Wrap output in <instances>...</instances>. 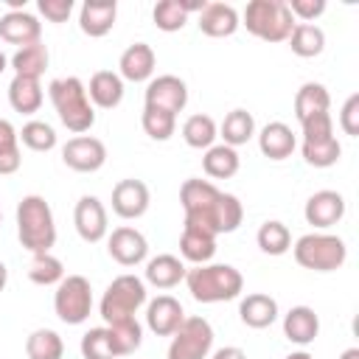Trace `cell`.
Returning a JSON list of instances; mask_svg holds the SVG:
<instances>
[{"label": "cell", "mask_w": 359, "mask_h": 359, "mask_svg": "<svg viewBox=\"0 0 359 359\" xmlns=\"http://www.w3.org/2000/svg\"><path fill=\"white\" fill-rule=\"evenodd\" d=\"M17 236L31 255L50 252V247L56 244L53 213L42 196L31 194V196H22V202L17 205Z\"/></svg>", "instance_id": "cell-1"}, {"label": "cell", "mask_w": 359, "mask_h": 359, "mask_svg": "<svg viewBox=\"0 0 359 359\" xmlns=\"http://www.w3.org/2000/svg\"><path fill=\"white\" fill-rule=\"evenodd\" d=\"M188 292L199 303H222L233 300L244 289V278L236 266L230 264H202L191 272H185Z\"/></svg>", "instance_id": "cell-2"}, {"label": "cell", "mask_w": 359, "mask_h": 359, "mask_svg": "<svg viewBox=\"0 0 359 359\" xmlns=\"http://www.w3.org/2000/svg\"><path fill=\"white\" fill-rule=\"evenodd\" d=\"M48 93H50V101H53L62 123L70 132L81 135V132H87L95 123V112H93L90 101H87V90H84V84L76 76H70V79H53L48 84Z\"/></svg>", "instance_id": "cell-3"}, {"label": "cell", "mask_w": 359, "mask_h": 359, "mask_svg": "<svg viewBox=\"0 0 359 359\" xmlns=\"http://www.w3.org/2000/svg\"><path fill=\"white\" fill-rule=\"evenodd\" d=\"M244 25L264 42H283L297 22L283 0H252L244 8Z\"/></svg>", "instance_id": "cell-4"}, {"label": "cell", "mask_w": 359, "mask_h": 359, "mask_svg": "<svg viewBox=\"0 0 359 359\" xmlns=\"http://www.w3.org/2000/svg\"><path fill=\"white\" fill-rule=\"evenodd\" d=\"M348 258V247L339 236H325V233H309L303 238H297L294 244V261L303 269H314V272H334L345 264Z\"/></svg>", "instance_id": "cell-5"}, {"label": "cell", "mask_w": 359, "mask_h": 359, "mask_svg": "<svg viewBox=\"0 0 359 359\" xmlns=\"http://www.w3.org/2000/svg\"><path fill=\"white\" fill-rule=\"evenodd\" d=\"M143 303H146V286H143V280L135 278V275H118L107 286V292L101 297V317H104L107 325H112V323H121V320L135 317V311Z\"/></svg>", "instance_id": "cell-6"}, {"label": "cell", "mask_w": 359, "mask_h": 359, "mask_svg": "<svg viewBox=\"0 0 359 359\" xmlns=\"http://www.w3.org/2000/svg\"><path fill=\"white\" fill-rule=\"evenodd\" d=\"M241 219H244V208L233 194H219L208 208L185 213V224L188 227H199V230H205L210 236L233 233L241 224Z\"/></svg>", "instance_id": "cell-7"}, {"label": "cell", "mask_w": 359, "mask_h": 359, "mask_svg": "<svg viewBox=\"0 0 359 359\" xmlns=\"http://www.w3.org/2000/svg\"><path fill=\"white\" fill-rule=\"evenodd\" d=\"M53 309L56 317L67 325H79L90 317L93 309V289L90 280L84 275H67L59 280L56 286V297H53Z\"/></svg>", "instance_id": "cell-8"}, {"label": "cell", "mask_w": 359, "mask_h": 359, "mask_svg": "<svg viewBox=\"0 0 359 359\" xmlns=\"http://www.w3.org/2000/svg\"><path fill=\"white\" fill-rule=\"evenodd\" d=\"M171 337L168 359H208L213 345V328L202 317H185Z\"/></svg>", "instance_id": "cell-9"}, {"label": "cell", "mask_w": 359, "mask_h": 359, "mask_svg": "<svg viewBox=\"0 0 359 359\" xmlns=\"http://www.w3.org/2000/svg\"><path fill=\"white\" fill-rule=\"evenodd\" d=\"M62 160L67 168L79 171V174H90V171H98L107 160V146L98 140V137H90V135H79L73 140L65 143L62 149Z\"/></svg>", "instance_id": "cell-10"}, {"label": "cell", "mask_w": 359, "mask_h": 359, "mask_svg": "<svg viewBox=\"0 0 359 359\" xmlns=\"http://www.w3.org/2000/svg\"><path fill=\"white\" fill-rule=\"evenodd\" d=\"M188 104V87L182 79L177 76H157L154 81H149L146 87V107L163 109V112H182Z\"/></svg>", "instance_id": "cell-11"}, {"label": "cell", "mask_w": 359, "mask_h": 359, "mask_svg": "<svg viewBox=\"0 0 359 359\" xmlns=\"http://www.w3.org/2000/svg\"><path fill=\"white\" fill-rule=\"evenodd\" d=\"M149 185L143 180H121L115 188H112V210L121 216V219H137L146 213L149 208Z\"/></svg>", "instance_id": "cell-12"}, {"label": "cell", "mask_w": 359, "mask_h": 359, "mask_svg": "<svg viewBox=\"0 0 359 359\" xmlns=\"http://www.w3.org/2000/svg\"><path fill=\"white\" fill-rule=\"evenodd\" d=\"M73 224H76L79 236L87 244L101 241L107 236V210H104V205L95 196H81L76 202V210H73Z\"/></svg>", "instance_id": "cell-13"}, {"label": "cell", "mask_w": 359, "mask_h": 359, "mask_svg": "<svg viewBox=\"0 0 359 359\" xmlns=\"http://www.w3.org/2000/svg\"><path fill=\"white\" fill-rule=\"evenodd\" d=\"M185 320V311H182V303L171 294H160L149 303V311H146V323L149 328L157 334V337H171Z\"/></svg>", "instance_id": "cell-14"}, {"label": "cell", "mask_w": 359, "mask_h": 359, "mask_svg": "<svg viewBox=\"0 0 359 359\" xmlns=\"http://www.w3.org/2000/svg\"><path fill=\"white\" fill-rule=\"evenodd\" d=\"M107 250H109V255L121 266H135V264H140L146 258L149 244H146V238H143L140 230H135V227H118V230H112Z\"/></svg>", "instance_id": "cell-15"}, {"label": "cell", "mask_w": 359, "mask_h": 359, "mask_svg": "<svg viewBox=\"0 0 359 359\" xmlns=\"http://www.w3.org/2000/svg\"><path fill=\"white\" fill-rule=\"evenodd\" d=\"M306 222L314 227H331L345 216V199L337 191H317L306 202Z\"/></svg>", "instance_id": "cell-16"}, {"label": "cell", "mask_w": 359, "mask_h": 359, "mask_svg": "<svg viewBox=\"0 0 359 359\" xmlns=\"http://www.w3.org/2000/svg\"><path fill=\"white\" fill-rule=\"evenodd\" d=\"M39 34H42V25L34 14L28 11H8L3 20H0V39L3 42H11V45H34L39 42Z\"/></svg>", "instance_id": "cell-17"}, {"label": "cell", "mask_w": 359, "mask_h": 359, "mask_svg": "<svg viewBox=\"0 0 359 359\" xmlns=\"http://www.w3.org/2000/svg\"><path fill=\"white\" fill-rule=\"evenodd\" d=\"M238 11L227 3H205V8L199 11V31L205 36H213V39H222V36H230L236 34L238 28Z\"/></svg>", "instance_id": "cell-18"}, {"label": "cell", "mask_w": 359, "mask_h": 359, "mask_svg": "<svg viewBox=\"0 0 359 359\" xmlns=\"http://www.w3.org/2000/svg\"><path fill=\"white\" fill-rule=\"evenodd\" d=\"M115 20H118L115 0H84L79 25H81V31L87 36H104V34L112 31Z\"/></svg>", "instance_id": "cell-19"}, {"label": "cell", "mask_w": 359, "mask_h": 359, "mask_svg": "<svg viewBox=\"0 0 359 359\" xmlns=\"http://www.w3.org/2000/svg\"><path fill=\"white\" fill-rule=\"evenodd\" d=\"M258 146H261V154H264V157H269V160H286V157L294 151L297 140H294V132H292L286 123L272 121V123H266V126L261 129Z\"/></svg>", "instance_id": "cell-20"}, {"label": "cell", "mask_w": 359, "mask_h": 359, "mask_svg": "<svg viewBox=\"0 0 359 359\" xmlns=\"http://www.w3.org/2000/svg\"><path fill=\"white\" fill-rule=\"evenodd\" d=\"M283 334H286V339H292L297 345H309L320 334V317L309 306H294L283 317Z\"/></svg>", "instance_id": "cell-21"}, {"label": "cell", "mask_w": 359, "mask_h": 359, "mask_svg": "<svg viewBox=\"0 0 359 359\" xmlns=\"http://www.w3.org/2000/svg\"><path fill=\"white\" fill-rule=\"evenodd\" d=\"M154 50L146 42H135L121 53V76L129 81H146L154 73Z\"/></svg>", "instance_id": "cell-22"}, {"label": "cell", "mask_w": 359, "mask_h": 359, "mask_svg": "<svg viewBox=\"0 0 359 359\" xmlns=\"http://www.w3.org/2000/svg\"><path fill=\"white\" fill-rule=\"evenodd\" d=\"M87 93H90V98H93L95 107H101V109H115V107L121 104V98H123V81H121V76L112 73V70H98V73H93Z\"/></svg>", "instance_id": "cell-23"}, {"label": "cell", "mask_w": 359, "mask_h": 359, "mask_svg": "<svg viewBox=\"0 0 359 359\" xmlns=\"http://www.w3.org/2000/svg\"><path fill=\"white\" fill-rule=\"evenodd\" d=\"M238 314H241V323L244 325H250V328H266V325H272L278 320V303H275V297L255 292V294H247L241 300Z\"/></svg>", "instance_id": "cell-24"}, {"label": "cell", "mask_w": 359, "mask_h": 359, "mask_svg": "<svg viewBox=\"0 0 359 359\" xmlns=\"http://www.w3.org/2000/svg\"><path fill=\"white\" fill-rule=\"evenodd\" d=\"M8 104L14 107V112L20 115H34L42 107V87L39 79H28V76H14L8 84Z\"/></svg>", "instance_id": "cell-25"}, {"label": "cell", "mask_w": 359, "mask_h": 359, "mask_svg": "<svg viewBox=\"0 0 359 359\" xmlns=\"http://www.w3.org/2000/svg\"><path fill=\"white\" fill-rule=\"evenodd\" d=\"M180 252H182L185 261L202 266V264H208V261L213 258V252H216V236H210V233H205V230H199V227H188V224H185L182 238H180Z\"/></svg>", "instance_id": "cell-26"}, {"label": "cell", "mask_w": 359, "mask_h": 359, "mask_svg": "<svg viewBox=\"0 0 359 359\" xmlns=\"http://www.w3.org/2000/svg\"><path fill=\"white\" fill-rule=\"evenodd\" d=\"M185 278V264L177 255H157L146 264V280L154 283L157 289H171Z\"/></svg>", "instance_id": "cell-27"}, {"label": "cell", "mask_w": 359, "mask_h": 359, "mask_svg": "<svg viewBox=\"0 0 359 359\" xmlns=\"http://www.w3.org/2000/svg\"><path fill=\"white\" fill-rule=\"evenodd\" d=\"M107 334H109V345H112V353L115 356H129L143 342V328H140V323L135 317L107 325Z\"/></svg>", "instance_id": "cell-28"}, {"label": "cell", "mask_w": 359, "mask_h": 359, "mask_svg": "<svg viewBox=\"0 0 359 359\" xmlns=\"http://www.w3.org/2000/svg\"><path fill=\"white\" fill-rule=\"evenodd\" d=\"M328 107H331V95L317 81H306L297 90V95H294V115H297V121H306L309 115H317V112H328Z\"/></svg>", "instance_id": "cell-29"}, {"label": "cell", "mask_w": 359, "mask_h": 359, "mask_svg": "<svg viewBox=\"0 0 359 359\" xmlns=\"http://www.w3.org/2000/svg\"><path fill=\"white\" fill-rule=\"evenodd\" d=\"M289 45H292V53L303 56V59H311V56H320L323 48H325V34L323 28L311 25V22H297L289 34Z\"/></svg>", "instance_id": "cell-30"}, {"label": "cell", "mask_w": 359, "mask_h": 359, "mask_svg": "<svg viewBox=\"0 0 359 359\" xmlns=\"http://www.w3.org/2000/svg\"><path fill=\"white\" fill-rule=\"evenodd\" d=\"M48 48L42 42H34L28 48H20L14 56H11V67H14V76H28V79H39L45 70H48Z\"/></svg>", "instance_id": "cell-31"}, {"label": "cell", "mask_w": 359, "mask_h": 359, "mask_svg": "<svg viewBox=\"0 0 359 359\" xmlns=\"http://www.w3.org/2000/svg\"><path fill=\"white\" fill-rule=\"evenodd\" d=\"M202 168L213 180H230L238 171V154H236V149H230L224 143L222 146H210L208 154L202 157Z\"/></svg>", "instance_id": "cell-32"}, {"label": "cell", "mask_w": 359, "mask_h": 359, "mask_svg": "<svg viewBox=\"0 0 359 359\" xmlns=\"http://www.w3.org/2000/svg\"><path fill=\"white\" fill-rule=\"evenodd\" d=\"M219 194H222V191H219L213 182L191 177V180H185V182H182V188H180V202H182L185 213H194V210L208 208Z\"/></svg>", "instance_id": "cell-33"}, {"label": "cell", "mask_w": 359, "mask_h": 359, "mask_svg": "<svg viewBox=\"0 0 359 359\" xmlns=\"http://www.w3.org/2000/svg\"><path fill=\"white\" fill-rule=\"evenodd\" d=\"M252 132H255V121L247 109H233L222 121V137H224V146H230V149L247 143L252 137Z\"/></svg>", "instance_id": "cell-34"}, {"label": "cell", "mask_w": 359, "mask_h": 359, "mask_svg": "<svg viewBox=\"0 0 359 359\" xmlns=\"http://www.w3.org/2000/svg\"><path fill=\"white\" fill-rule=\"evenodd\" d=\"M25 353H28V359H62L65 345L56 331L39 328L25 339Z\"/></svg>", "instance_id": "cell-35"}, {"label": "cell", "mask_w": 359, "mask_h": 359, "mask_svg": "<svg viewBox=\"0 0 359 359\" xmlns=\"http://www.w3.org/2000/svg\"><path fill=\"white\" fill-rule=\"evenodd\" d=\"M182 137L191 149H210L213 140H216V123L210 115H191L185 123H182Z\"/></svg>", "instance_id": "cell-36"}, {"label": "cell", "mask_w": 359, "mask_h": 359, "mask_svg": "<svg viewBox=\"0 0 359 359\" xmlns=\"http://www.w3.org/2000/svg\"><path fill=\"white\" fill-rule=\"evenodd\" d=\"M258 247L266 255H283L292 247V233L283 222H264L258 227Z\"/></svg>", "instance_id": "cell-37"}, {"label": "cell", "mask_w": 359, "mask_h": 359, "mask_svg": "<svg viewBox=\"0 0 359 359\" xmlns=\"http://www.w3.org/2000/svg\"><path fill=\"white\" fill-rule=\"evenodd\" d=\"M28 278L36 283V286H53L65 278V266L59 258H53L50 252H42V255H34L31 258V266H28Z\"/></svg>", "instance_id": "cell-38"}, {"label": "cell", "mask_w": 359, "mask_h": 359, "mask_svg": "<svg viewBox=\"0 0 359 359\" xmlns=\"http://www.w3.org/2000/svg\"><path fill=\"white\" fill-rule=\"evenodd\" d=\"M17 129L0 118V174H14L22 163L20 146H17Z\"/></svg>", "instance_id": "cell-39"}, {"label": "cell", "mask_w": 359, "mask_h": 359, "mask_svg": "<svg viewBox=\"0 0 359 359\" xmlns=\"http://www.w3.org/2000/svg\"><path fill=\"white\" fill-rule=\"evenodd\" d=\"M342 154V146L337 137H328V140H317V143H303V160L314 168H328L339 160Z\"/></svg>", "instance_id": "cell-40"}, {"label": "cell", "mask_w": 359, "mask_h": 359, "mask_svg": "<svg viewBox=\"0 0 359 359\" xmlns=\"http://www.w3.org/2000/svg\"><path fill=\"white\" fill-rule=\"evenodd\" d=\"M154 25L160 31H180L185 22H188V11L182 8V0H160L154 6Z\"/></svg>", "instance_id": "cell-41"}, {"label": "cell", "mask_w": 359, "mask_h": 359, "mask_svg": "<svg viewBox=\"0 0 359 359\" xmlns=\"http://www.w3.org/2000/svg\"><path fill=\"white\" fill-rule=\"evenodd\" d=\"M174 126H177V115L154 109V107L143 109V129L151 140H168L174 135Z\"/></svg>", "instance_id": "cell-42"}, {"label": "cell", "mask_w": 359, "mask_h": 359, "mask_svg": "<svg viewBox=\"0 0 359 359\" xmlns=\"http://www.w3.org/2000/svg\"><path fill=\"white\" fill-rule=\"evenodd\" d=\"M20 137H22V143H25L31 151H50V149L56 146V132H53L45 121H31V123H25L22 132H20Z\"/></svg>", "instance_id": "cell-43"}, {"label": "cell", "mask_w": 359, "mask_h": 359, "mask_svg": "<svg viewBox=\"0 0 359 359\" xmlns=\"http://www.w3.org/2000/svg\"><path fill=\"white\" fill-rule=\"evenodd\" d=\"M81 356L84 359H115L107 328H90L81 337Z\"/></svg>", "instance_id": "cell-44"}, {"label": "cell", "mask_w": 359, "mask_h": 359, "mask_svg": "<svg viewBox=\"0 0 359 359\" xmlns=\"http://www.w3.org/2000/svg\"><path fill=\"white\" fill-rule=\"evenodd\" d=\"M300 126H303V143H317V140L334 137V123H331L328 112L309 115L306 121H300Z\"/></svg>", "instance_id": "cell-45"}, {"label": "cell", "mask_w": 359, "mask_h": 359, "mask_svg": "<svg viewBox=\"0 0 359 359\" xmlns=\"http://www.w3.org/2000/svg\"><path fill=\"white\" fill-rule=\"evenodd\" d=\"M339 126H342L345 135H351V137L359 135V93H353V95L345 101V107H342V112H339Z\"/></svg>", "instance_id": "cell-46"}, {"label": "cell", "mask_w": 359, "mask_h": 359, "mask_svg": "<svg viewBox=\"0 0 359 359\" xmlns=\"http://www.w3.org/2000/svg\"><path fill=\"white\" fill-rule=\"evenodd\" d=\"M39 11L50 22H65L73 11V0H39Z\"/></svg>", "instance_id": "cell-47"}, {"label": "cell", "mask_w": 359, "mask_h": 359, "mask_svg": "<svg viewBox=\"0 0 359 359\" xmlns=\"http://www.w3.org/2000/svg\"><path fill=\"white\" fill-rule=\"evenodd\" d=\"M289 6V11H292V17H300V20H314V17H320L323 11H325V0H292V3H286Z\"/></svg>", "instance_id": "cell-48"}, {"label": "cell", "mask_w": 359, "mask_h": 359, "mask_svg": "<svg viewBox=\"0 0 359 359\" xmlns=\"http://www.w3.org/2000/svg\"><path fill=\"white\" fill-rule=\"evenodd\" d=\"M213 359H247V356H244L241 348H222V351L213 353Z\"/></svg>", "instance_id": "cell-49"}, {"label": "cell", "mask_w": 359, "mask_h": 359, "mask_svg": "<svg viewBox=\"0 0 359 359\" xmlns=\"http://www.w3.org/2000/svg\"><path fill=\"white\" fill-rule=\"evenodd\" d=\"M182 8L191 14V11H202L205 8V0H182Z\"/></svg>", "instance_id": "cell-50"}, {"label": "cell", "mask_w": 359, "mask_h": 359, "mask_svg": "<svg viewBox=\"0 0 359 359\" xmlns=\"http://www.w3.org/2000/svg\"><path fill=\"white\" fill-rule=\"evenodd\" d=\"M6 280H8V269H6V264L0 261V292L6 289Z\"/></svg>", "instance_id": "cell-51"}, {"label": "cell", "mask_w": 359, "mask_h": 359, "mask_svg": "<svg viewBox=\"0 0 359 359\" xmlns=\"http://www.w3.org/2000/svg\"><path fill=\"white\" fill-rule=\"evenodd\" d=\"M339 359H359V348H348V351H342Z\"/></svg>", "instance_id": "cell-52"}, {"label": "cell", "mask_w": 359, "mask_h": 359, "mask_svg": "<svg viewBox=\"0 0 359 359\" xmlns=\"http://www.w3.org/2000/svg\"><path fill=\"white\" fill-rule=\"evenodd\" d=\"M286 359H311V356H309V353H306V351H297V353H289V356H286Z\"/></svg>", "instance_id": "cell-53"}, {"label": "cell", "mask_w": 359, "mask_h": 359, "mask_svg": "<svg viewBox=\"0 0 359 359\" xmlns=\"http://www.w3.org/2000/svg\"><path fill=\"white\" fill-rule=\"evenodd\" d=\"M3 70H6V56L0 53V73H3Z\"/></svg>", "instance_id": "cell-54"}, {"label": "cell", "mask_w": 359, "mask_h": 359, "mask_svg": "<svg viewBox=\"0 0 359 359\" xmlns=\"http://www.w3.org/2000/svg\"><path fill=\"white\" fill-rule=\"evenodd\" d=\"M0 222H3V213H0Z\"/></svg>", "instance_id": "cell-55"}]
</instances>
